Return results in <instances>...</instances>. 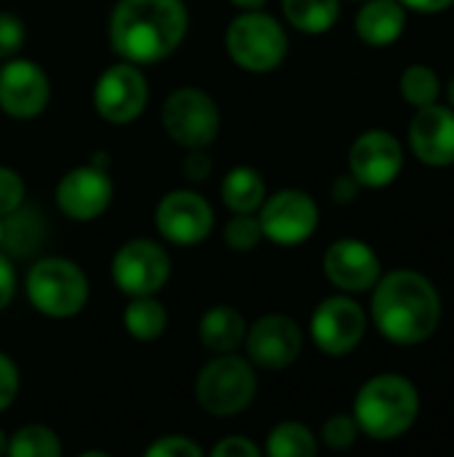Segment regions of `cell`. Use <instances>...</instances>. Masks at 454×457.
Here are the masks:
<instances>
[{"instance_id": "6da1fadb", "label": "cell", "mask_w": 454, "mask_h": 457, "mask_svg": "<svg viewBox=\"0 0 454 457\" xmlns=\"http://www.w3.org/2000/svg\"><path fill=\"white\" fill-rule=\"evenodd\" d=\"M187 24L182 0H118L110 16V46L123 62L158 64L182 46Z\"/></svg>"}, {"instance_id": "7a4b0ae2", "label": "cell", "mask_w": 454, "mask_h": 457, "mask_svg": "<svg viewBox=\"0 0 454 457\" xmlns=\"http://www.w3.org/2000/svg\"><path fill=\"white\" fill-rule=\"evenodd\" d=\"M372 321L385 340L420 345L439 329V289L417 270H391L372 287Z\"/></svg>"}, {"instance_id": "3957f363", "label": "cell", "mask_w": 454, "mask_h": 457, "mask_svg": "<svg viewBox=\"0 0 454 457\" xmlns=\"http://www.w3.org/2000/svg\"><path fill=\"white\" fill-rule=\"evenodd\" d=\"M353 418L361 434L375 442L401 439L420 418V391L399 372H380L359 388Z\"/></svg>"}, {"instance_id": "277c9868", "label": "cell", "mask_w": 454, "mask_h": 457, "mask_svg": "<svg viewBox=\"0 0 454 457\" xmlns=\"http://www.w3.org/2000/svg\"><path fill=\"white\" fill-rule=\"evenodd\" d=\"M257 370L249 359L217 353L195 378V402L211 418L241 415L257 396Z\"/></svg>"}, {"instance_id": "5b68a950", "label": "cell", "mask_w": 454, "mask_h": 457, "mask_svg": "<svg viewBox=\"0 0 454 457\" xmlns=\"http://www.w3.org/2000/svg\"><path fill=\"white\" fill-rule=\"evenodd\" d=\"M29 305L48 319H72L88 303V278L72 260H37L24 278Z\"/></svg>"}, {"instance_id": "8992f818", "label": "cell", "mask_w": 454, "mask_h": 457, "mask_svg": "<svg viewBox=\"0 0 454 457\" xmlns=\"http://www.w3.org/2000/svg\"><path fill=\"white\" fill-rule=\"evenodd\" d=\"M225 48L230 59L246 72L276 70L289 51V37L281 21L262 8L241 11L225 32Z\"/></svg>"}, {"instance_id": "52a82bcc", "label": "cell", "mask_w": 454, "mask_h": 457, "mask_svg": "<svg viewBox=\"0 0 454 457\" xmlns=\"http://www.w3.org/2000/svg\"><path fill=\"white\" fill-rule=\"evenodd\" d=\"M161 120L169 139L185 150L211 147L222 129V112L217 99L195 86H182L171 91L163 102Z\"/></svg>"}, {"instance_id": "ba28073f", "label": "cell", "mask_w": 454, "mask_h": 457, "mask_svg": "<svg viewBox=\"0 0 454 457\" xmlns=\"http://www.w3.org/2000/svg\"><path fill=\"white\" fill-rule=\"evenodd\" d=\"M110 276L126 297L158 295L171 276V257L153 238H131L115 252Z\"/></svg>"}, {"instance_id": "9c48e42d", "label": "cell", "mask_w": 454, "mask_h": 457, "mask_svg": "<svg viewBox=\"0 0 454 457\" xmlns=\"http://www.w3.org/2000/svg\"><path fill=\"white\" fill-rule=\"evenodd\" d=\"M257 217L268 241L278 246H300L316 233L321 212L313 195H308L305 190L286 187L273 195H265Z\"/></svg>"}, {"instance_id": "30bf717a", "label": "cell", "mask_w": 454, "mask_h": 457, "mask_svg": "<svg viewBox=\"0 0 454 457\" xmlns=\"http://www.w3.org/2000/svg\"><path fill=\"white\" fill-rule=\"evenodd\" d=\"M147 99H150V86L139 64L120 59L118 64H110L96 78L94 107L99 118L107 123H115V126L134 123L144 112Z\"/></svg>"}, {"instance_id": "8fae6325", "label": "cell", "mask_w": 454, "mask_h": 457, "mask_svg": "<svg viewBox=\"0 0 454 457\" xmlns=\"http://www.w3.org/2000/svg\"><path fill=\"white\" fill-rule=\"evenodd\" d=\"M367 335V313L351 295H334L316 305L310 316V337L326 356L353 353Z\"/></svg>"}, {"instance_id": "7c38bea8", "label": "cell", "mask_w": 454, "mask_h": 457, "mask_svg": "<svg viewBox=\"0 0 454 457\" xmlns=\"http://www.w3.org/2000/svg\"><path fill=\"white\" fill-rule=\"evenodd\" d=\"M155 228L174 246H198L214 230V209L195 190H171L155 206Z\"/></svg>"}, {"instance_id": "4fadbf2b", "label": "cell", "mask_w": 454, "mask_h": 457, "mask_svg": "<svg viewBox=\"0 0 454 457\" xmlns=\"http://www.w3.org/2000/svg\"><path fill=\"white\" fill-rule=\"evenodd\" d=\"M244 345L254 367L268 372H281L300 359L305 340L300 324L292 316L268 313L246 329Z\"/></svg>"}, {"instance_id": "5bb4252c", "label": "cell", "mask_w": 454, "mask_h": 457, "mask_svg": "<svg viewBox=\"0 0 454 457\" xmlns=\"http://www.w3.org/2000/svg\"><path fill=\"white\" fill-rule=\"evenodd\" d=\"M404 169V147L385 129H369L356 137L348 153V171L361 187L380 190L399 179Z\"/></svg>"}, {"instance_id": "9a60e30c", "label": "cell", "mask_w": 454, "mask_h": 457, "mask_svg": "<svg viewBox=\"0 0 454 457\" xmlns=\"http://www.w3.org/2000/svg\"><path fill=\"white\" fill-rule=\"evenodd\" d=\"M51 99V80L32 59L11 56L0 64V110L16 120L37 118Z\"/></svg>"}, {"instance_id": "2e32d148", "label": "cell", "mask_w": 454, "mask_h": 457, "mask_svg": "<svg viewBox=\"0 0 454 457\" xmlns=\"http://www.w3.org/2000/svg\"><path fill=\"white\" fill-rule=\"evenodd\" d=\"M112 179L110 171L102 166H94L91 161L86 166L70 169L59 185H56V206L64 217L75 222H91L102 217L112 204Z\"/></svg>"}, {"instance_id": "e0dca14e", "label": "cell", "mask_w": 454, "mask_h": 457, "mask_svg": "<svg viewBox=\"0 0 454 457\" xmlns=\"http://www.w3.org/2000/svg\"><path fill=\"white\" fill-rule=\"evenodd\" d=\"M324 276L329 284L345 295L372 292L383 276V262L377 252L361 238H337L324 252Z\"/></svg>"}, {"instance_id": "ac0fdd59", "label": "cell", "mask_w": 454, "mask_h": 457, "mask_svg": "<svg viewBox=\"0 0 454 457\" xmlns=\"http://www.w3.org/2000/svg\"><path fill=\"white\" fill-rule=\"evenodd\" d=\"M409 147L415 158L433 169H447L454 163V110L450 104L417 107L409 123Z\"/></svg>"}, {"instance_id": "d6986e66", "label": "cell", "mask_w": 454, "mask_h": 457, "mask_svg": "<svg viewBox=\"0 0 454 457\" xmlns=\"http://www.w3.org/2000/svg\"><path fill=\"white\" fill-rule=\"evenodd\" d=\"M407 8L399 0H364L356 13V35L375 48L391 46L404 35Z\"/></svg>"}, {"instance_id": "ffe728a7", "label": "cell", "mask_w": 454, "mask_h": 457, "mask_svg": "<svg viewBox=\"0 0 454 457\" xmlns=\"http://www.w3.org/2000/svg\"><path fill=\"white\" fill-rule=\"evenodd\" d=\"M246 319L233 305H211L198 324L201 343L211 353H233L244 345L246 337Z\"/></svg>"}, {"instance_id": "44dd1931", "label": "cell", "mask_w": 454, "mask_h": 457, "mask_svg": "<svg viewBox=\"0 0 454 457\" xmlns=\"http://www.w3.org/2000/svg\"><path fill=\"white\" fill-rule=\"evenodd\" d=\"M219 195L233 214H257L268 195V187L257 169L235 166L225 174L219 185Z\"/></svg>"}, {"instance_id": "7402d4cb", "label": "cell", "mask_w": 454, "mask_h": 457, "mask_svg": "<svg viewBox=\"0 0 454 457\" xmlns=\"http://www.w3.org/2000/svg\"><path fill=\"white\" fill-rule=\"evenodd\" d=\"M123 327L126 332L139 343L158 340L169 327V313L155 295L147 297H128V305L123 311Z\"/></svg>"}, {"instance_id": "603a6c76", "label": "cell", "mask_w": 454, "mask_h": 457, "mask_svg": "<svg viewBox=\"0 0 454 457\" xmlns=\"http://www.w3.org/2000/svg\"><path fill=\"white\" fill-rule=\"evenodd\" d=\"M286 21L305 35H324L340 19V0H281Z\"/></svg>"}, {"instance_id": "cb8c5ba5", "label": "cell", "mask_w": 454, "mask_h": 457, "mask_svg": "<svg viewBox=\"0 0 454 457\" xmlns=\"http://www.w3.org/2000/svg\"><path fill=\"white\" fill-rule=\"evenodd\" d=\"M40 222L43 220L27 206H19L13 214L3 217V246L8 249V254H16V257L32 254L43 238Z\"/></svg>"}, {"instance_id": "d4e9b609", "label": "cell", "mask_w": 454, "mask_h": 457, "mask_svg": "<svg viewBox=\"0 0 454 457\" xmlns=\"http://www.w3.org/2000/svg\"><path fill=\"white\" fill-rule=\"evenodd\" d=\"M265 453L270 457H313L318 453V439L308 426L286 420L268 434Z\"/></svg>"}, {"instance_id": "484cf974", "label": "cell", "mask_w": 454, "mask_h": 457, "mask_svg": "<svg viewBox=\"0 0 454 457\" xmlns=\"http://www.w3.org/2000/svg\"><path fill=\"white\" fill-rule=\"evenodd\" d=\"M11 457H59L62 442L59 436L45 426H21L16 434L8 436V453Z\"/></svg>"}, {"instance_id": "4316f807", "label": "cell", "mask_w": 454, "mask_h": 457, "mask_svg": "<svg viewBox=\"0 0 454 457\" xmlns=\"http://www.w3.org/2000/svg\"><path fill=\"white\" fill-rule=\"evenodd\" d=\"M399 88H401V96H404L412 107L433 104V102H439V96H442V80H439L436 70L428 67V64H409V67L401 72Z\"/></svg>"}, {"instance_id": "83f0119b", "label": "cell", "mask_w": 454, "mask_h": 457, "mask_svg": "<svg viewBox=\"0 0 454 457\" xmlns=\"http://www.w3.org/2000/svg\"><path fill=\"white\" fill-rule=\"evenodd\" d=\"M222 236H225L227 249H233V252H252L265 238L257 214H233V220L225 225Z\"/></svg>"}, {"instance_id": "f1b7e54d", "label": "cell", "mask_w": 454, "mask_h": 457, "mask_svg": "<svg viewBox=\"0 0 454 457\" xmlns=\"http://www.w3.org/2000/svg\"><path fill=\"white\" fill-rule=\"evenodd\" d=\"M359 436H361V428H359L353 412L351 415L348 412H337V415L326 418L324 426H321V442L329 450H334V453L351 450L359 442Z\"/></svg>"}, {"instance_id": "f546056e", "label": "cell", "mask_w": 454, "mask_h": 457, "mask_svg": "<svg viewBox=\"0 0 454 457\" xmlns=\"http://www.w3.org/2000/svg\"><path fill=\"white\" fill-rule=\"evenodd\" d=\"M24 195L27 187L21 174L8 166H0V220L13 214L19 206H24Z\"/></svg>"}, {"instance_id": "4dcf8cb0", "label": "cell", "mask_w": 454, "mask_h": 457, "mask_svg": "<svg viewBox=\"0 0 454 457\" xmlns=\"http://www.w3.org/2000/svg\"><path fill=\"white\" fill-rule=\"evenodd\" d=\"M27 40L24 21L8 11H0V59H11L21 51Z\"/></svg>"}, {"instance_id": "1f68e13d", "label": "cell", "mask_w": 454, "mask_h": 457, "mask_svg": "<svg viewBox=\"0 0 454 457\" xmlns=\"http://www.w3.org/2000/svg\"><path fill=\"white\" fill-rule=\"evenodd\" d=\"M147 457H203V450L182 436V434H174V436H161L158 442H153L147 450H144Z\"/></svg>"}, {"instance_id": "d6a6232c", "label": "cell", "mask_w": 454, "mask_h": 457, "mask_svg": "<svg viewBox=\"0 0 454 457\" xmlns=\"http://www.w3.org/2000/svg\"><path fill=\"white\" fill-rule=\"evenodd\" d=\"M19 394V370L11 356L0 351V412H5Z\"/></svg>"}, {"instance_id": "836d02e7", "label": "cell", "mask_w": 454, "mask_h": 457, "mask_svg": "<svg viewBox=\"0 0 454 457\" xmlns=\"http://www.w3.org/2000/svg\"><path fill=\"white\" fill-rule=\"evenodd\" d=\"M209 455H214V457H260V447H257L252 439H246V436H227V439L217 442V445L211 447V453H209Z\"/></svg>"}, {"instance_id": "e575fe53", "label": "cell", "mask_w": 454, "mask_h": 457, "mask_svg": "<svg viewBox=\"0 0 454 457\" xmlns=\"http://www.w3.org/2000/svg\"><path fill=\"white\" fill-rule=\"evenodd\" d=\"M182 174L190 182H206L211 174V158L206 150H187L185 161H182Z\"/></svg>"}, {"instance_id": "d590c367", "label": "cell", "mask_w": 454, "mask_h": 457, "mask_svg": "<svg viewBox=\"0 0 454 457\" xmlns=\"http://www.w3.org/2000/svg\"><path fill=\"white\" fill-rule=\"evenodd\" d=\"M13 295H16V270L11 257L0 252V313L11 305Z\"/></svg>"}, {"instance_id": "8d00e7d4", "label": "cell", "mask_w": 454, "mask_h": 457, "mask_svg": "<svg viewBox=\"0 0 454 457\" xmlns=\"http://www.w3.org/2000/svg\"><path fill=\"white\" fill-rule=\"evenodd\" d=\"M329 193H332V201H334V204H340V206H348V204H353V201L359 198V193H361V185H359V182L353 179V174L348 171V174H340V177L332 182Z\"/></svg>"}, {"instance_id": "74e56055", "label": "cell", "mask_w": 454, "mask_h": 457, "mask_svg": "<svg viewBox=\"0 0 454 457\" xmlns=\"http://www.w3.org/2000/svg\"><path fill=\"white\" fill-rule=\"evenodd\" d=\"M407 11H417V13H442L450 5H454V0H399Z\"/></svg>"}, {"instance_id": "f35d334b", "label": "cell", "mask_w": 454, "mask_h": 457, "mask_svg": "<svg viewBox=\"0 0 454 457\" xmlns=\"http://www.w3.org/2000/svg\"><path fill=\"white\" fill-rule=\"evenodd\" d=\"M233 5H238L241 11H254V8H265L268 0H230Z\"/></svg>"}, {"instance_id": "ab89813d", "label": "cell", "mask_w": 454, "mask_h": 457, "mask_svg": "<svg viewBox=\"0 0 454 457\" xmlns=\"http://www.w3.org/2000/svg\"><path fill=\"white\" fill-rule=\"evenodd\" d=\"M8 453V434L0 428V455H5Z\"/></svg>"}, {"instance_id": "60d3db41", "label": "cell", "mask_w": 454, "mask_h": 457, "mask_svg": "<svg viewBox=\"0 0 454 457\" xmlns=\"http://www.w3.org/2000/svg\"><path fill=\"white\" fill-rule=\"evenodd\" d=\"M447 99H450V107L454 110V75H452V80L447 83Z\"/></svg>"}, {"instance_id": "b9f144b4", "label": "cell", "mask_w": 454, "mask_h": 457, "mask_svg": "<svg viewBox=\"0 0 454 457\" xmlns=\"http://www.w3.org/2000/svg\"><path fill=\"white\" fill-rule=\"evenodd\" d=\"M0 246H3V220H0Z\"/></svg>"}, {"instance_id": "7bdbcfd3", "label": "cell", "mask_w": 454, "mask_h": 457, "mask_svg": "<svg viewBox=\"0 0 454 457\" xmlns=\"http://www.w3.org/2000/svg\"><path fill=\"white\" fill-rule=\"evenodd\" d=\"M0 64H3V62H0Z\"/></svg>"}]
</instances>
